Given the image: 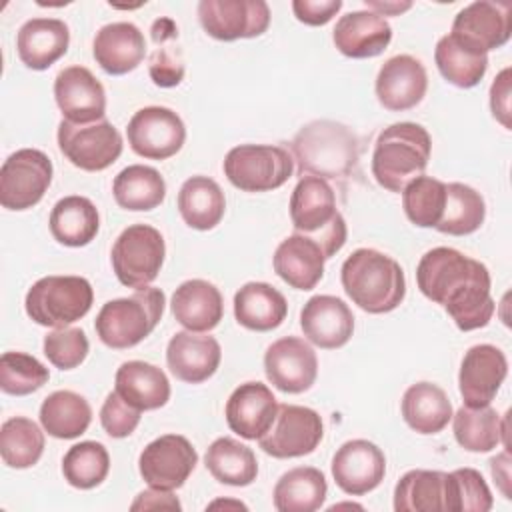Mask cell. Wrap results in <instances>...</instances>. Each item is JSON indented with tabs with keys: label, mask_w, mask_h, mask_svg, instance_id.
Masks as SVG:
<instances>
[{
	"label": "cell",
	"mask_w": 512,
	"mask_h": 512,
	"mask_svg": "<svg viewBox=\"0 0 512 512\" xmlns=\"http://www.w3.org/2000/svg\"><path fill=\"white\" fill-rule=\"evenodd\" d=\"M420 292L440 304L462 332L484 328L496 310L490 294V272L456 248L428 250L416 266Z\"/></svg>",
	"instance_id": "1"
},
{
	"label": "cell",
	"mask_w": 512,
	"mask_h": 512,
	"mask_svg": "<svg viewBox=\"0 0 512 512\" xmlns=\"http://www.w3.org/2000/svg\"><path fill=\"white\" fill-rule=\"evenodd\" d=\"M340 280L346 296L368 314H386L406 296L402 266L374 248L354 250L342 264Z\"/></svg>",
	"instance_id": "2"
},
{
	"label": "cell",
	"mask_w": 512,
	"mask_h": 512,
	"mask_svg": "<svg viewBox=\"0 0 512 512\" xmlns=\"http://www.w3.org/2000/svg\"><path fill=\"white\" fill-rule=\"evenodd\" d=\"M298 172L324 180H340L358 164V138L340 122L314 120L302 126L290 142Z\"/></svg>",
	"instance_id": "3"
},
{
	"label": "cell",
	"mask_w": 512,
	"mask_h": 512,
	"mask_svg": "<svg viewBox=\"0 0 512 512\" xmlns=\"http://www.w3.org/2000/svg\"><path fill=\"white\" fill-rule=\"evenodd\" d=\"M432 152L428 130L416 122H396L384 128L372 152V176L388 192H402L424 174Z\"/></svg>",
	"instance_id": "4"
},
{
	"label": "cell",
	"mask_w": 512,
	"mask_h": 512,
	"mask_svg": "<svg viewBox=\"0 0 512 512\" xmlns=\"http://www.w3.org/2000/svg\"><path fill=\"white\" fill-rule=\"evenodd\" d=\"M290 220L298 234L320 244L326 260L346 244L348 228L336 208V194L324 178L306 174L298 180L290 196Z\"/></svg>",
	"instance_id": "5"
},
{
	"label": "cell",
	"mask_w": 512,
	"mask_h": 512,
	"mask_svg": "<svg viewBox=\"0 0 512 512\" xmlns=\"http://www.w3.org/2000/svg\"><path fill=\"white\" fill-rule=\"evenodd\" d=\"M164 306V292L152 286L136 290L128 298L108 300L94 320L96 334L108 348H132L150 336V332L158 326Z\"/></svg>",
	"instance_id": "6"
},
{
	"label": "cell",
	"mask_w": 512,
	"mask_h": 512,
	"mask_svg": "<svg viewBox=\"0 0 512 512\" xmlns=\"http://www.w3.org/2000/svg\"><path fill=\"white\" fill-rule=\"evenodd\" d=\"M94 302V290L82 276H44L26 292V314L40 326L64 328L84 318Z\"/></svg>",
	"instance_id": "7"
},
{
	"label": "cell",
	"mask_w": 512,
	"mask_h": 512,
	"mask_svg": "<svg viewBox=\"0 0 512 512\" xmlns=\"http://www.w3.org/2000/svg\"><path fill=\"white\" fill-rule=\"evenodd\" d=\"M224 174L242 192H268L280 188L294 172V160L282 146L240 144L228 150Z\"/></svg>",
	"instance_id": "8"
},
{
	"label": "cell",
	"mask_w": 512,
	"mask_h": 512,
	"mask_svg": "<svg viewBox=\"0 0 512 512\" xmlns=\"http://www.w3.org/2000/svg\"><path fill=\"white\" fill-rule=\"evenodd\" d=\"M164 256V238L148 224H132L122 230L110 252L118 282L134 290H142L156 280Z\"/></svg>",
	"instance_id": "9"
},
{
	"label": "cell",
	"mask_w": 512,
	"mask_h": 512,
	"mask_svg": "<svg viewBox=\"0 0 512 512\" xmlns=\"http://www.w3.org/2000/svg\"><path fill=\"white\" fill-rule=\"evenodd\" d=\"M56 138L64 158L86 172L106 170L120 158L124 148L120 132L108 120L92 124L62 120L58 124Z\"/></svg>",
	"instance_id": "10"
},
{
	"label": "cell",
	"mask_w": 512,
	"mask_h": 512,
	"mask_svg": "<svg viewBox=\"0 0 512 512\" xmlns=\"http://www.w3.org/2000/svg\"><path fill=\"white\" fill-rule=\"evenodd\" d=\"M52 172V160L42 150H16L0 168V204L16 212L36 206L52 182Z\"/></svg>",
	"instance_id": "11"
},
{
	"label": "cell",
	"mask_w": 512,
	"mask_h": 512,
	"mask_svg": "<svg viewBox=\"0 0 512 512\" xmlns=\"http://www.w3.org/2000/svg\"><path fill=\"white\" fill-rule=\"evenodd\" d=\"M324 436V424L316 410L298 404H278L276 418L258 446L272 458H300L312 454Z\"/></svg>",
	"instance_id": "12"
},
{
	"label": "cell",
	"mask_w": 512,
	"mask_h": 512,
	"mask_svg": "<svg viewBox=\"0 0 512 512\" xmlns=\"http://www.w3.org/2000/svg\"><path fill=\"white\" fill-rule=\"evenodd\" d=\"M198 20L204 32L222 42L262 36L270 26L264 0H200Z\"/></svg>",
	"instance_id": "13"
},
{
	"label": "cell",
	"mask_w": 512,
	"mask_h": 512,
	"mask_svg": "<svg viewBox=\"0 0 512 512\" xmlns=\"http://www.w3.org/2000/svg\"><path fill=\"white\" fill-rule=\"evenodd\" d=\"M198 464V452L188 438L180 434H164L140 452L138 470L152 488L178 490L190 478Z\"/></svg>",
	"instance_id": "14"
},
{
	"label": "cell",
	"mask_w": 512,
	"mask_h": 512,
	"mask_svg": "<svg viewBox=\"0 0 512 512\" xmlns=\"http://www.w3.org/2000/svg\"><path fill=\"white\" fill-rule=\"evenodd\" d=\"M130 148L148 160H166L180 152L186 140L182 118L166 106H146L134 112L126 128Z\"/></svg>",
	"instance_id": "15"
},
{
	"label": "cell",
	"mask_w": 512,
	"mask_h": 512,
	"mask_svg": "<svg viewBox=\"0 0 512 512\" xmlns=\"http://www.w3.org/2000/svg\"><path fill=\"white\" fill-rule=\"evenodd\" d=\"M450 34L482 54L502 48L512 36V4L476 0L456 14Z\"/></svg>",
	"instance_id": "16"
},
{
	"label": "cell",
	"mask_w": 512,
	"mask_h": 512,
	"mask_svg": "<svg viewBox=\"0 0 512 512\" xmlns=\"http://www.w3.org/2000/svg\"><path fill=\"white\" fill-rule=\"evenodd\" d=\"M264 372L274 388L286 394H302L316 382L318 358L306 340L284 336L266 348Z\"/></svg>",
	"instance_id": "17"
},
{
	"label": "cell",
	"mask_w": 512,
	"mask_h": 512,
	"mask_svg": "<svg viewBox=\"0 0 512 512\" xmlns=\"http://www.w3.org/2000/svg\"><path fill=\"white\" fill-rule=\"evenodd\" d=\"M508 376V360L498 346L476 344L468 348L458 372V390L464 406H488Z\"/></svg>",
	"instance_id": "18"
},
{
	"label": "cell",
	"mask_w": 512,
	"mask_h": 512,
	"mask_svg": "<svg viewBox=\"0 0 512 512\" xmlns=\"http://www.w3.org/2000/svg\"><path fill=\"white\" fill-rule=\"evenodd\" d=\"M386 474L384 452L370 440H348L332 458V476L336 486L350 494L362 496L380 486Z\"/></svg>",
	"instance_id": "19"
},
{
	"label": "cell",
	"mask_w": 512,
	"mask_h": 512,
	"mask_svg": "<svg viewBox=\"0 0 512 512\" xmlns=\"http://www.w3.org/2000/svg\"><path fill=\"white\" fill-rule=\"evenodd\" d=\"M54 98L64 120L92 124L104 120L106 92L102 82L84 66H68L54 80Z\"/></svg>",
	"instance_id": "20"
},
{
	"label": "cell",
	"mask_w": 512,
	"mask_h": 512,
	"mask_svg": "<svg viewBox=\"0 0 512 512\" xmlns=\"http://www.w3.org/2000/svg\"><path fill=\"white\" fill-rule=\"evenodd\" d=\"M376 98L392 112H404L422 102L428 88L424 64L410 56L398 54L388 58L376 76Z\"/></svg>",
	"instance_id": "21"
},
{
	"label": "cell",
	"mask_w": 512,
	"mask_h": 512,
	"mask_svg": "<svg viewBox=\"0 0 512 512\" xmlns=\"http://www.w3.org/2000/svg\"><path fill=\"white\" fill-rule=\"evenodd\" d=\"M300 328L314 346L342 348L354 332V314L342 298L330 294L312 296L300 312Z\"/></svg>",
	"instance_id": "22"
},
{
	"label": "cell",
	"mask_w": 512,
	"mask_h": 512,
	"mask_svg": "<svg viewBox=\"0 0 512 512\" xmlns=\"http://www.w3.org/2000/svg\"><path fill=\"white\" fill-rule=\"evenodd\" d=\"M222 360V348L210 334L192 330L176 332L166 346L170 372L188 384H200L214 376Z\"/></svg>",
	"instance_id": "23"
},
{
	"label": "cell",
	"mask_w": 512,
	"mask_h": 512,
	"mask_svg": "<svg viewBox=\"0 0 512 512\" xmlns=\"http://www.w3.org/2000/svg\"><path fill=\"white\" fill-rule=\"evenodd\" d=\"M278 412L272 390L262 382H244L228 398L224 414L228 428L246 440H258L268 432Z\"/></svg>",
	"instance_id": "24"
},
{
	"label": "cell",
	"mask_w": 512,
	"mask_h": 512,
	"mask_svg": "<svg viewBox=\"0 0 512 512\" xmlns=\"http://www.w3.org/2000/svg\"><path fill=\"white\" fill-rule=\"evenodd\" d=\"M332 40L338 52L348 58H374L388 48L392 26L372 10H354L338 18Z\"/></svg>",
	"instance_id": "25"
},
{
	"label": "cell",
	"mask_w": 512,
	"mask_h": 512,
	"mask_svg": "<svg viewBox=\"0 0 512 512\" xmlns=\"http://www.w3.org/2000/svg\"><path fill=\"white\" fill-rule=\"evenodd\" d=\"M96 64L112 76H122L138 68L146 56V40L132 22H112L102 26L92 44Z\"/></svg>",
	"instance_id": "26"
},
{
	"label": "cell",
	"mask_w": 512,
	"mask_h": 512,
	"mask_svg": "<svg viewBox=\"0 0 512 512\" xmlns=\"http://www.w3.org/2000/svg\"><path fill=\"white\" fill-rule=\"evenodd\" d=\"M70 44V28L58 18H30L16 34L18 58L32 70H46L60 60Z\"/></svg>",
	"instance_id": "27"
},
{
	"label": "cell",
	"mask_w": 512,
	"mask_h": 512,
	"mask_svg": "<svg viewBox=\"0 0 512 512\" xmlns=\"http://www.w3.org/2000/svg\"><path fill=\"white\" fill-rule=\"evenodd\" d=\"M170 310L176 322L186 330L208 332L216 328L224 316V298L212 282L194 278L174 290Z\"/></svg>",
	"instance_id": "28"
},
{
	"label": "cell",
	"mask_w": 512,
	"mask_h": 512,
	"mask_svg": "<svg viewBox=\"0 0 512 512\" xmlns=\"http://www.w3.org/2000/svg\"><path fill=\"white\" fill-rule=\"evenodd\" d=\"M324 262L320 244L298 232L284 238L272 258L274 272L296 290H312L324 276Z\"/></svg>",
	"instance_id": "29"
},
{
	"label": "cell",
	"mask_w": 512,
	"mask_h": 512,
	"mask_svg": "<svg viewBox=\"0 0 512 512\" xmlns=\"http://www.w3.org/2000/svg\"><path fill=\"white\" fill-rule=\"evenodd\" d=\"M114 390L142 412L162 408L170 400V382L164 370L142 360H128L116 370Z\"/></svg>",
	"instance_id": "30"
},
{
	"label": "cell",
	"mask_w": 512,
	"mask_h": 512,
	"mask_svg": "<svg viewBox=\"0 0 512 512\" xmlns=\"http://www.w3.org/2000/svg\"><path fill=\"white\" fill-rule=\"evenodd\" d=\"M286 314L284 294L266 282H246L234 294V316L248 330L270 332L286 320Z\"/></svg>",
	"instance_id": "31"
},
{
	"label": "cell",
	"mask_w": 512,
	"mask_h": 512,
	"mask_svg": "<svg viewBox=\"0 0 512 512\" xmlns=\"http://www.w3.org/2000/svg\"><path fill=\"white\" fill-rule=\"evenodd\" d=\"M48 226L56 242L70 248L86 246L100 230L98 208L86 196H64L54 204Z\"/></svg>",
	"instance_id": "32"
},
{
	"label": "cell",
	"mask_w": 512,
	"mask_h": 512,
	"mask_svg": "<svg viewBox=\"0 0 512 512\" xmlns=\"http://www.w3.org/2000/svg\"><path fill=\"white\" fill-rule=\"evenodd\" d=\"M402 418L418 434H438L452 420L446 392L432 382H416L402 396Z\"/></svg>",
	"instance_id": "33"
},
{
	"label": "cell",
	"mask_w": 512,
	"mask_h": 512,
	"mask_svg": "<svg viewBox=\"0 0 512 512\" xmlns=\"http://www.w3.org/2000/svg\"><path fill=\"white\" fill-rule=\"evenodd\" d=\"M328 494L326 476L314 466H298L284 472L272 492L278 512H314Z\"/></svg>",
	"instance_id": "34"
},
{
	"label": "cell",
	"mask_w": 512,
	"mask_h": 512,
	"mask_svg": "<svg viewBox=\"0 0 512 512\" xmlns=\"http://www.w3.org/2000/svg\"><path fill=\"white\" fill-rule=\"evenodd\" d=\"M178 212L194 230H212L226 212V198L216 180L208 176L188 178L178 192Z\"/></svg>",
	"instance_id": "35"
},
{
	"label": "cell",
	"mask_w": 512,
	"mask_h": 512,
	"mask_svg": "<svg viewBox=\"0 0 512 512\" xmlns=\"http://www.w3.org/2000/svg\"><path fill=\"white\" fill-rule=\"evenodd\" d=\"M396 512L448 510V472L410 470L394 488Z\"/></svg>",
	"instance_id": "36"
},
{
	"label": "cell",
	"mask_w": 512,
	"mask_h": 512,
	"mask_svg": "<svg viewBox=\"0 0 512 512\" xmlns=\"http://www.w3.org/2000/svg\"><path fill=\"white\" fill-rule=\"evenodd\" d=\"M92 422L88 400L72 390H56L40 404V424L44 432L60 440L82 436Z\"/></svg>",
	"instance_id": "37"
},
{
	"label": "cell",
	"mask_w": 512,
	"mask_h": 512,
	"mask_svg": "<svg viewBox=\"0 0 512 512\" xmlns=\"http://www.w3.org/2000/svg\"><path fill=\"white\" fill-rule=\"evenodd\" d=\"M112 194L120 208L148 212L164 202L166 182L156 168L132 164L116 174L112 182Z\"/></svg>",
	"instance_id": "38"
},
{
	"label": "cell",
	"mask_w": 512,
	"mask_h": 512,
	"mask_svg": "<svg viewBox=\"0 0 512 512\" xmlns=\"http://www.w3.org/2000/svg\"><path fill=\"white\" fill-rule=\"evenodd\" d=\"M204 464L214 480L228 486H250L258 476V462L252 448L228 436L216 438L208 446Z\"/></svg>",
	"instance_id": "39"
},
{
	"label": "cell",
	"mask_w": 512,
	"mask_h": 512,
	"mask_svg": "<svg viewBox=\"0 0 512 512\" xmlns=\"http://www.w3.org/2000/svg\"><path fill=\"white\" fill-rule=\"evenodd\" d=\"M452 430L456 442L468 452H490L500 442L506 444V418L488 406H462L452 414Z\"/></svg>",
	"instance_id": "40"
},
{
	"label": "cell",
	"mask_w": 512,
	"mask_h": 512,
	"mask_svg": "<svg viewBox=\"0 0 512 512\" xmlns=\"http://www.w3.org/2000/svg\"><path fill=\"white\" fill-rule=\"evenodd\" d=\"M434 60L440 74L458 88H472L480 84L488 70V54L466 46L452 34L438 40Z\"/></svg>",
	"instance_id": "41"
},
{
	"label": "cell",
	"mask_w": 512,
	"mask_h": 512,
	"mask_svg": "<svg viewBox=\"0 0 512 512\" xmlns=\"http://www.w3.org/2000/svg\"><path fill=\"white\" fill-rule=\"evenodd\" d=\"M486 218V202L478 190L462 182L446 184L444 214L436 226L450 236H468L476 232Z\"/></svg>",
	"instance_id": "42"
},
{
	"label": "cell",
	"mask_w": 512,
	"mask_h": 512,
	"mask_svg": "<svg viewBox=\"0 0 512 512\" xmlns=\"http://www.w3.org/2000/svg\"><path fill=\"white\" fill-rule=\"evenodd\" d=\"M44 452V432L24 416L8 418L0 428V456L8 468L24 470L34 466Z\"/></svg>",
	"instance_id": "43"
},
{
	"label": "cell",
	"mask_w": 512,
	"mask_h": 512,
	"mask_svg": "<svg viewBox=\"0 0 512 512\" xmlns=\"http://www.w3.org/2000/svg\"><path fill=\"white\" fill-rule=\"evenodd\" d=\"M178 38V28L170 18H158L152 24V40L156 48L148 58V72L156 86L174 88L184 78V58L180 46H174L172 40Z\"/></svg>",
	"instance_id": "44"
},
{
	"label": "cell",
	"mask_w": 512,
	"mask_h": 512,
	"mask_svg": "<svg viewBox=\"0 0 512 512\" xmlns=\"http://www.w3.org/2000/svg\"><path fill=\"white\" fill-rule=\"evenodd\" d=\"M110 472V454L102 442L84 440L68 448L62 458L64 480L80 490L100 486Z\"/></svg>",
	"instance_id": "45"
},
{
	"label": "cell",
	"mask_w": 512,
	"mask_h": 512,
	"mask_svg": "<svg viewBox=\"0 0 512 512\" xmlns=\"http://www.w3.org/2000/svg\"><path fill=\"white\" fill-rule=\"evenodd\" d=\"M446 204V184L432 176H416L402 190L406 218L418 228H436Z\"/></svg>",
	"instance_id": "46"
},
{
	"label": "cell",
	"mask_w": 512,
	"mask_h": 512,
	"mask_svg": "<svg viewBox=\"0 0 512 512\" xmlns=\"http://www.w3.org/2000/svg\"><path fill=\"white\" fill-rule=\"evenodd\" d=\"M50 378L48 368L24 352H4L0 356V388L10 396H28L40 390Z\"/></svg>",
	"instance_id": "47"
},
{
	"label": "cell",
	"mask_w": 512,
	"mask_h": 512,
	"mask_svg": "<svg viewBox=\"0 0 512 512\" xmlns=\"http://www.w3.org/2000/svg\"><path fill=\"white\" fill-rule=\"evenodd\" d=\"M492 504V492L478 470L458 468L454 472H448L450 512H488Z\"/></svg>",
	"instance_id": "48"
},
{
	"label": "cell",
	"mask_w": 512,
	"mask_h": 512,
	"mask_svg": "<svg viewBox=\"0 0 512 512\" xmlns=\"http://www.w3.org/2000/svg\"><path fill=\"white\" fill-rule=\"evenodd\" d=\"M90 350V342L82 328H54L44 336V354L50 364L60 370L80 366Z\"/></svg>",
	"instance_id": "49"
},
{
	"label": "cell",
	"mask_w": 512,
	"mask_h": 512,
	"mask_svg": "<svg viewBox=\"0 0 512 512\" xmlns=\"http://www.w3.org/2000/svg\"><path fill=\"white\" fill-rule=\"evenodd\" d=\"M142 410L130 406L116 390L110 392L100 408V424L110 438H126L140 424Z\"/></svg>",
	"instance_id": "50"
},
{
	"label": "cell",
	"mask_w": 512,
	"mask_h": 512,
	"mask_svg": "<svg viewBox=\"0 0 512 512\" xmlns=\"http://www.w3.org/2000/svg\"><path fill=\"white\" fill-rule=\"evenodd\" d=\"M342 10V0H294V16L308 26H324Z\"/></svg>",
	"instance_id": "51"
},
{
	"label": "cell",
	"mask_w": 512,
	"mask_h": 512,
	"mask_svg": "<svg viewBox=\"0 0 512 512\" xmlns=\"http://www.w3.org/2000/svg\"><path fill=\"white\" fill-rule=\"evenodd\" d=\"M490 110L492 116L506 128H512L510 122V68H504L490 86Z\"/></svg>",
	"instance_id": "52"
},
{
	"label": "cell",
	"mask_w": 512,
	"mask_h": 512,
	"mask_svg": "<svg viewBox=\"0 0 512 512\" xmlns=\"http://www.w3.org/2000/svg\"><path fill=\"white\" fill-rule=\"evenodd\" d=\"M180 500L172 494V490L162 488H148L136 496L130 504V510H180Z\"/></svg>",
	"instance_id": "53"
},
{
	"label": "cell",
	"mask_w": 512,
	"mask_h": 512,
	"mask_svg": "<svg viewBox=\"0 0 512 512\" xmlns=\"http://www.w3.org/2000/svg\"><path fill=\"white\" fill-rule=\"evenodd\" d=\"M508 452H502L498 456H494L490 460V470H492V478L494 482H498L504 498H510V490H508V482H510V464H508Z\"/></svg>",
	"instance_id": "54"
},
{
	"label": "cell",
	"mask_w": 512,
	"mask_h": 512,
	"mask_svg": "<svg viewBox=\"0 0 512 512\" xmlns=\"http://www.w3.org/2000/svg\"><path fill=\"white\" fill-rule=\"evenodd\" d=\"M366 10H372L380 16H400L402 12L412 8V2H376V0H364Z\"/></svg>",
	"instance_id": "55"
},
{
	"label": "cell",
	"mask_w": 512,
	"mask_h": 512,
	"mask_svg": "<svg viewBox=\"0 0 512 512\" xmlns=\"http://www.w3.org/2000/svg\"><path fill=\"white\" fill-rule=\"evenodd\" d=\"M208 508H242V510H246V504H242L238 500H214L212 504H208Z\"/></svg>",
	"instance_id": "56"
}]
</instances>
